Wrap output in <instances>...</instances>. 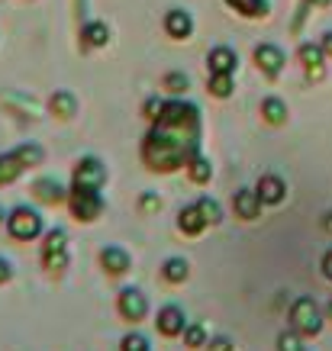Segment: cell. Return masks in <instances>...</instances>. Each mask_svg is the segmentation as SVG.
Listing matches in <instances>:
<instances>
[{
	"instance_id": "6da1fadb",
	"label": "cell",
	"mask_w": 332,
	"mask_h": 351,
	"mask_svg": "<svg viewBox=\"0 0 332 351\" xmlns=\"http://www.w3.org/2000/svg\"><path fill=\"white\" fill-rule=\"evenodd\" d=\"M200 152V107L168 100L149 136L142 138V161L149 171H178Z\"/></svg>"
},
{
	"instance_id": "7a4b0ae2",
	"label": "cell",
	"mask_w": 332,
	"mask_h": 351,
	"mask_svg": "<svg viewBox=\"0 0 332 351\" xmlns=\"http://www.w3.org/2000/svg\"><path fill=\"white\" fill-rule=\"evenodd\" d=\"M7 232L16 242H32L43 235V213L32 206H13L7 213Z\"/></svg>"
},
{
	"instance_id": "3957f363",
	"label": "cell",
	"mask_w": 332,
	"mask_h": 351,
	"mask_svg": "<svg viewBox=\"0 0 332 351\" xmlns=\"http://www.w3.org/2000/svg\"><path fill=\"white\" fill-rule=\"evenodd\" d=\"M322 309L313 297H297L290 306V326L300 332V335H320L322 332Z\"/></svg>"
},
{
	"instance_id": "277c9868",
	"label": "cell",
	"mask_w": 332,
	"mask_h": 351,
	"mask_svg": "<svg viewBox=\"0 0 332 351\" xmlns=\"http://www.w3.org/2000/svg\"><path fill=\"white\" fill-rule=\"evenodd\" d=\"M68 206H71V216H75L78 223H94L104 213V197L94 187H71Z\"/></svg>"
},
{
	"instance_id": "5b68a950",
	"label": "cell",
	"mask_w": 332,
	"mask_h": 351,
	"mask_svg": "<svg viewBox=\"0 0 332 351\" xmlns=\"http://www.w3.org/2000/svg\"><path fill=\"white\" fill-rule=\"evenodd\" d=\"M43 265L49 271H64L68 267V232L64 229H49L43 242Z\"/></svg>"
},
{
	"instance_id": "8992f818",
	"label": "cell",
	"mask_w": 332,
	"mask_h": 351,
	"mask_svg": "<svg viewBox=\"0 0 332 351\" xmlns=\"http://www.w3.org/2000/svg\"><path fill=\"white\" fill-rule=\"evenodd\" d=\"M75 187H94L100 191L107 184V165L97 158V155H84V158L75 165V174H71Z\"/></svg>"
},
{
	"instance_id": "52a82bcc",
	"label": "cell",
	"mask_w": 332,
	"mask_h": 351,
	"mask_svg": "<svg viewBox=\"0 0 332 351\" xmlns=\"http://www.w3.org/2000/svg\"><path fill=\"white\" fill-rule=\"evenodd\" d=\"M117 309H119L123 319L139 322V319L149 316V297H145L139 287H123L119 290V297H117Z\"/></svg>"
},
{
	"instance_id": "ba28073f",
	"label": "cell",
	"mask_w": 332,
	"mask_h": 351,
	"mask_svg": "<svg viewBox=\"0 0 332 351\" xmlns=\"http://www.w3.org/2000/svg\"><path fill=\"white\" fill-rule=\"evenodd\" d=\"M155 326H158V332L165 335V339H178V335H184V329H187L191 322H187V313H184L181 306L168 303V306L158 309V319H155Z\"/></svg>"
},
{
	"instance_id": "9c48e42d",
	"label": "cell",
	"mask_w": 332,
	"mask_h": 351,
	"mask_svg": "<svg viewBox=\"0 0 332 351\" xmlns=\"http://www.w3.org/2000/svg\"><path fill=\"white\" fill-rule=\"evenodd\" d=\"M284 52H281L278 45H271V43H261L255 45V64H258V71L265 77H278L281 71H284Z\"/></svg>"
},
{
	"instance_id": "30bf717a",
	"label": "cell",
	"mask_w": 332,
	"mask_h": 351,
	"mask_svg": "<svg viewBox=\"0 0 332 351\" xmlns=\"http://www.w3.org/2000/svg\"><path fill=\"white\" fill-rule=\"evenodd\" d=\"M233 210H236V216L239 219H246V223L258 219V213H261V197H258L255 187H242V191H236V197H233Z\"/></svg>"
},
{
	"instance_id": "8fae6325",
	"label": "cell",
	"mask_w": 332,
	"mask_h": 351,
	"mask_svg": "<svg viewBox=\"0 0 332 351\" xmlns=\"http://www.w3.org/2000/svg\"><path fill=\"white\" fill-rule=\"evenodd\" d=\"M258 197H261V203H268V206H278V203H284V197H287V184L281 181L278 174H261V181L255 184Z\"/></svg>"
},
{
	"instance_id": "7c38bea8",
	"label": "cell",
	"mask_w": 332,
	"mask_h": 351,
	"mask_svg": "<svg viewBox=\"0 0 332 351\" xmlns=\"http://www.w3.org/2000/svg\"><path fill=\"white\" fill-rule=\"evenodd\" d=\"M100 265H104L107 274H126L129 267H132V258H129L126 248L107 245V248H100Z\"/></svg>"
},
{
	"instance_id": "4fadbf2b",
	"label": "cell",
	"mask_w": 332,
	"mask_h": 351,
	"mask_svg": "<svg viewBox=\"0 0 332 351\" xmlns=\"http://www.w3.org/2000/svg\"><path fill=\"white\" fill-rule=\"evenodd\" d=\"M206 62H210V75H233L239 68V55L229 45H216V49H210Z\"/></svg>"
},
{
	"instance_id": "5bb4252c",
	"label": "cell",
	"mask_w": 332,
	"mask_h": 351,
	"mask_svg": "<svg viewBox=\"0 0 332 351\" xmlns=\"http://www.w3.org/2000/svg\"><path fill=\"white\" fill-rule=\"evenodd\" d=\"M165 32L171 39H191L193 36V16L187 10H168L165 13Z\"/></svg>"
},
{
	"instance_id": "9a60e30c",
	"label": "cell",
	"mask_w": 332,
	"mask_h": 351,
	"mask_svg": "<svg viewBox=\"0 0 332 351\" xmlns=\"http://www.w3.org/2000/svg\"><path fill=\"white\" fill-rule=\"evenodd\" d=\"M32 193H36V200L52 203V206L68 200V191H64V184L58 181V178H39V181L32 184Z\"/></svg>"
},
{
	"instance_id": "2e32d148",
	"label": "cell",
	"mask_w": 332,
	"mask_h": 351,
	"mask_svg": "<svg viewBox=\"0 0 332 351\" xmlns=\"http://www.w3.org/2000/svg\"><path fill=\"white\" fill-rule=\"evenodd\" d=\"M297 55H300V64L307 68V75H310V77H322V62H326V52H322V45L303 43Z\"/></svg>"
},
{
	"instance_id": "e0dca14e",
	"label": "cell",
	"mask_w": 332,
	"mask_h": 351,
	"mask_svg": "<svg viewBox=\"0 0 332 351\" xmlns=\"http://www.w3.org/2000/svg\"><path fill=\"white\" fill-rule=\"evenodd\" d=\"M178 229H181L184 235H200L206 229V219H204V213L197 210V203L184 206L181 213H178Z\"/></svg>"
},
{
	"instance_id": "ac0fdd59",
	"label": "cell",
	"mask_w": 332,
	"mask_h": 351,
	"mask_svg": "<svg viewBox=\"0 0 332 351\" xmlns=\"http://www.w3.org/2000/svg\"><path fill=\"white\" fill-rule=\"evenodd\" d=\"M23 171H26V165H23V158L16 155V152L0 155V187H7V184H13V181H20Z\"/></svg>"
},
{
	"instance_id": "d6986e66",
	"label": "cell",
	"mask_w": 332,
	"mask_h": 351,
	"mask_svg": "<svg viewBox=\"0 0 332 351\" xmlns=\"http://www.w3.org/2000/svg\"><path fill=\"white\" fill-rule=\"evenodd\" d=\"M49 110H52L58 119H71L78 113V97L71 90H55L52 100H49Z\"/></svg>"
},
{
	"instance_id": "ffe728a7",
	"label": "cell",
	"mask_w": 332,
	"mask_h": 351,
	"mask_svg": "<svg viewBox=\"0 0 332 351\" xmlns=\"http://www.w3.org/2000/svg\"><path fill=\"white\" fill-rule=\"evenodd\" d=\"M81 43H84L87 49H104V45L110 43V26L100 20L87 23L84 29H81Z\"/></svg>"
},
{
	"instance_id": "44dd1931",
	"label": "cell",
	"mask_w": 332,
	"mask_h": 351,
	"mask_svg": "<svg viewBox=\"0 0 332 351\" xmlns=\"http://www.w3.org/2000/svg\"><path fill=\"white\" fill-rule=\"evenodd\" d=\"M161 277L168 280V284H184L187 277H191V261L187 258H168L165 265H161Z\"/></svg>"
},
{
	"instance_id": "7402d4cb",
	"label": "cell",
	"mask_w": 332,
	"mask_h": 351,
	"mask_svg": "<svg viewBox=\"0 0 332 351\" xmlns=\"http://www.w3.org/2000/svg\"><path fill=\"white\" fill-rule=\"evenodd\" d=\"M261 117L268 119L271 126H284L287 123V104L281 97H265L261 100Z\"/></svg>"
},
{
	"instance_id": "603a6c76",
	"label": "cell",
	"mask_w": 332,
	"mask_h": 351,
	"mask_svg": "<svg viewBox=\"0 0 332 351\" xmlns=\"http://www.w3.org/2000/svg\"><path fill=\"white\" fill-rule=\"evenodd\" d=\"M229 7L248 20H258V16H268V0H226Z\"/></svg>"
},
{
	"instance_id": "cb8c5ba5",
	"label": "cell",
	"mask_w": 332,
	"mask_h": 351,
	"mask_svg": "<svg viewBox=\"0 0 332 351\" xmlns=\"http://www.w3.org/2000/svg\"><path fill=\"white\" fill-rule=\"evenodd\" d=\"M187 174H191L193 184H206L213 178V165H210V158H204V155L197 152V155L187 161Z\"/></svg>"
},
{
	"instance_id": "d4e9b609",
	"label": "cell",
	"mask_w": 332,
	"mask_h": 351,
	"mask_svg": "<svg viewBox=\"0 0 332 351\" xmlns=\"http://www.w3.org/2000/svg\"><path fill=\"white\" fill-rule=\"evenodd\" d=\"M197 210L204 213L206 226H220V223H223V206H220V200H213V197H200V200H197Z\"/></svg>"
},
{
	"instance_id": "484cf974",
	"label": "cell",
	"mask_w": 332,
	"mask_h": 351,
	"mask_svg": "<svg viewBox=\"0 0 332 351\" xmlns=\"http://www.w3.org/2000/svg\"><path fill=\"white\" fill-rule=\"evenodd\" d=\"M206 87H210V94L220 97V100H226V97H233V75H210V81H206Z\"/></svg>"
},
{
	"instance_id": "4316f807",
	"label": "cell",
	"mask_w": 332,
	"mask_h": 351,
	"mask_svg": "<svg viewBox=\"0 0 332 351\" xmlns=\"http://www.w3.org/2000/svg\"><path fill=\"white\" fill-rule=\"evenodd\" d=\"M16 152V155H20L23 158V165H26V168H36V165H43V145H36V142H23L20 149H13Z\"/></svg>"
},
{
	"instance_id": "83f0119b",
	"label": "cell",
	"mask_w": 332,
	"mask_h": 351,
	"mask_svg": "<svg viewBox=\"0 0 332 351\" xmlns=\"http://www.w3.org/2000/svg\"><path fill=\"white\" fill-rule=\"evenodd\" d=\"M206 341H210V339H206V329H204V326H197V322H191V326L184 329V345H187V348L197 351V348H204Z\"/></svg>"
},
{
	"instance_id": "f1b7e54d",
	"label": "cell",
	"mask_w": 332,
	"mask_h": 351,
	"mask_svg": "<svg viewBox=\"0 0 332 351\" xmlns=\"http://www.w3.org/2000/svg\"><path fill=\"white\" fill-rule=\"evenodd\" d=\"M119 351H152V345L142 332H129V335H123V341H119Z\"/></svg>"
},
{
	"instance_id": "f546056e",
	"label": "cell",
	"mask_w": 332,
	"mask_h": 351,
	"mask_svg": "<svg viewBox=\"0 0 332 351\" xmlns=\"http://www.w3.org/2000/svg\"><path fill=\"white\" fill-rule=\"evenodd\" d=\"M161 84L168 87L171 94H184V90H187V84H191V81H187V75H184V71H168V75H165V81H161Z\"/></svg>"
},
{
	"instance_id": "4dcf8cb0",
	"label": "cell",
	"mask_w": 332,
	"mask_h": 351,
	"mask_svg": "<svg viewBox=\"0 0 332 351\" xmlns=\"http://www.w3.org/2000/svg\"><path fill=\"white\" fill-rule=\"evenodd\" d=\"M278 351H303L300 345V332H281L278 335Z\"/></svg>"
},
{
	"instance_id": "1f68e13d",
	"label": "cell",
	"mask_w": 332,
	"mask_h": 351,
	"mask_svg": "<svg viewBox=\"0 0 332 351\" xmlns=\"http://www.w3.org/2000/svg\"><path fill=\"white\" fill-rule=\"evenodd\" d=\"M139 210H142V213H158V210H161V197H158V193H142V197H139Z\"/></svg>"
},
{
	"instance_id": "d6a6232c",
	"label": "cell",
	"mask_w": 332,
	"mask_h": 351,
	"mask_svg": "<svg viewBox=\"0 0 332 351\" xmlns=\"http://www.w3.org/2000/svg\"><path fill=\"white\" fill-rule=\"evenodd\" d=\"M161 110H165V100H158V97H149V100L142 104V113H145V117H149L152 123H155V119L161 117Z\"/></svg>"
},
{
	"instance_id": "836d02e7",
	"label": "cell",
	"mask_w": 332,
	"mask_h": 351,
	"mask_svg": "<svg viewBox=\"0 0 332 351\" xmlns=\"http://www.w3.org/2000/svg\"><path fill=\"white\" fill-rule=\"evenodd\" d=\"M206 351H236V345L229 335H216V339L206 341Z\"/></svg>"
},
{
	"instance_id": "e575fe53",
	"label": "cell",
	"mask_w": 332,
	"mask_h": 351,
	"mask_svg": "<svg viewBox=\"0 0 332 351\" xmlns=\"http://www.w3.org/2000/svg\"><path fill=\"white\" fill-rule=\"evenodd\" d=\"M10 277H13V265H10V261H7L3 255H0V284H7Z\"/></svg>"
},
{
	"instance_id": "d590c367",
	"label": "cell",
	"mask_w": 332,
	"mask_h": 351,
	"mask_svg": "<svg viewBox=\"0 0 332 351\" xmlns=\"http://www.w3.org/2000/svg\"><path fill=\"white\" fill-rule=\"evenodd\" d=\"M322 277H329V280H332V248L322 255Z\"/></svg>"
},
{
	"instance_id": "8d00e7d4",
	"label": "cell",
	"mask_w": 332,
	"mask_h": 351,
	"mask_svg": "<svg viewBox=\"0 0 332 351\" xmlns=\"http://www.w3.org/2000/svg\"><path fill=\"white\" fill-rule=\"evenodd\" d=\"M322 52H326V55H329V58H332V32H326V36H322Z\"/></svg>"
},
{
	"instance_id": "74e56055",
	"label": "cell",
	"mask_w": 332,
	"mask_h": 351,
	"mask_svg": "<svg viewBox=\"0 0 332 351\" xmlns=\"http://www.w3.org/2000/svg\"><path fill=\"white\" fill-rule=\"evenodd\" d=\"M322 229H326V232L332 235V210H329V213H326V216H322Z\"/></svg>"
},
{
	"instance_id": "f35d334b",
	"label": "cell",
	"mask_w": 332,
	"mask_h": 351,
	"mask_svg": "<svg viewBox=\"0 0 332 351\" xmlns=\"http://www.w3.org/2000/svg\"><path fill=\"white\" fill-rule=\"evenodd\" d=\"M307 3H310V7H329L332 0H307Z\"/></svg>"
},
{
	"instance_id": "ab89813d",
	"label": "cell",
	"mask_w": 332,
	"mask_h": 351,
	"mask_svg": "<svg viewBox=\"0 0 332 351\" xmlns=\"http://www.w3.org/2000/svg\"><path fill=\"white\" fill-rule=\"evenodd\" d=\"M3 219H7V213H3V206H0V226H3Z\"/></svg>"
},
{
	"instance_id": "60d3db41",
	"label": "cell",
	"mask_w": 332,
	"mask_h": 351,
	"mask_svg": "<svg viewBox=\"0 0 332 351\" xmlns=\"http://www.w3.org/2000/svg\"><path fill=\"white\" fill-rule=\"evenodd\" d=\"M326 316H329V319H332V300H329V309H326Z\"/></svg>"
},
{
	"instance_id": "b9f144b4",
	"label": "cell",
	"mask_w": 332,
	"mask_h": 351,
	"mask_svg": "<svg viewBox=\"0 0 332 351\" xmlns=\"http://www.w3.org/2000/svg\"><path fill=\"white\" fill-rule=\"evenodd\" d=\"M303 351H307V348H303Z\"/></svg>"
}]
</instances>
